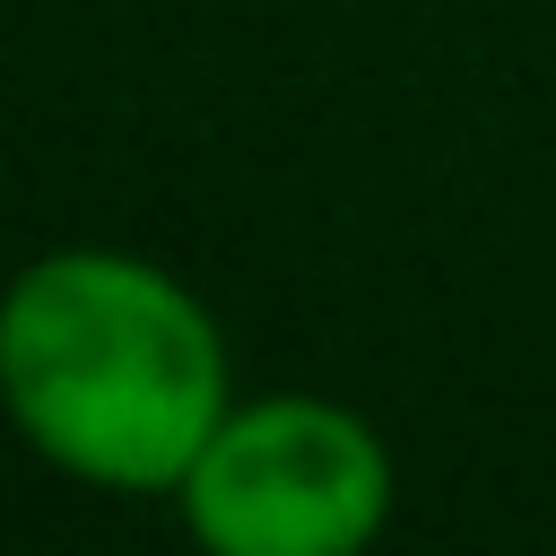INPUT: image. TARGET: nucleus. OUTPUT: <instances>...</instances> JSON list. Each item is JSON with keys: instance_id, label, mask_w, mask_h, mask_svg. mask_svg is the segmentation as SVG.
Listing matches in <instances>:
<instances>
[{"instance_id": "obj_1", "label": "nucleus", "mask_w": 556, "mask_h": 556, "mask_svg": "<svg viewBox=\"0 0 556 556\" xmlns=\"http://www.w3.org/2000/svg\"><path fill=\"white\" fill-rule=\"evenodd\" d=\"M235 400L226 321L130 243H52L0 295V408L70 486L165 504Z\"/></svg>"}, {"instance_id": "obj_2", "label": "nucleus", "mask_w": 556, "mask_h": 556, "mask_svg": "<svg viewBox=\"0 0 556 556\" xmlns=\"http://www.w3.org/2000/svg\"><path fill=\"white\" fill-rule=\"evenodd\" d=\"M165 504L208 556H365L391 530L400 460L356 400L243 391Z\"/></svg>"}]
</instances>
